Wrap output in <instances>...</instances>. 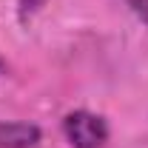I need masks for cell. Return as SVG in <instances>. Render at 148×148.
Wrapping results in <instances>:
<instances>
[{
	"mask_svg": "<svg viewBox=\"0 0 148 148\" xmlns=\"http://www.w3.org/2000/svg\"><path fill=\"white\" fill-rule=\"evenodd\" d=\"M63 137L71 148H103L108 143V123L94 111H69L60 123Z\"/></svg>",
	"mask_w": 148,
	"mask_h": 148,
	"instance_id": "1",
	"label": "cell"
},
{
	"mask_svg": "<svg viewBox=\"0 0 148 148\" xmlns=\"http://www.w3.org/2000/svg\"><path fill=\"white\" fill-rule=\"evenodd\" d=\"M43 137V131L34 123H0V148H34Z\"/></svg>",
	"mask_w": 148,
	"mask_h": 148,
	"instance_id": "2",
	"label": "cell"
},
{
	"mask_svg": "<svg viewBox=\"0 0 148 148\" xmlns=\"http://www.w3.org/2000/svg\"><path fill=\"white\" fill-rule=\"evenodd\" d=\"M125 3H128L131 12H134V14H137V17L148 26V0H125Z\"/></svg>",
	"mask_w": 148,
	"mask_h": 148,
	"instance_id": "3",
	"label": "cell"
},
{
	"mask_svg": "<svg viewBox=\"0 0 148 148\" xmlns=\"http://www.w3.org/2000/svg\"><path fill=\"white\" fill-rule=\"evenodd\" d=\"M6 71H9V66H6V60L0 57V74H6Z\"/></svg>",
	"mask_w": 148,
	"mask_h": 148,
	"instance_id": "4",
	"label": "cell"
}]
</instances>
